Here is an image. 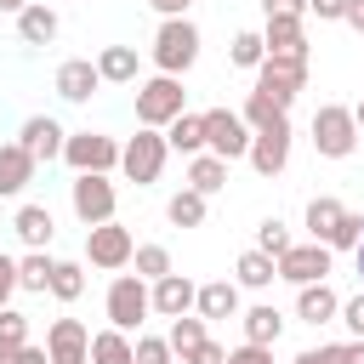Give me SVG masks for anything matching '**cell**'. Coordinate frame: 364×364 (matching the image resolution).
Segmentation results:
<instances>
[{
    "mask_svg": "<svg viewBox=\"0 0 364 364\" xmlns=\"http://www.w3.org/2000/svg\"><path fill=\"white\" fill-rule=\"evenodd\" d=\"M176 114H188V91H182V74H154L136 85V125H154L165 131Z\"/></svg>",
    "mask_w": 364,
    "mask_h": 364,
    "instance_id": "obj_3",
    "label": "cell"
},
{
    "mask_svg": "<svg viewBox=\"0 0 364 364\" xmlns=\"http://www.w3.org/2000/svg\"><path fill=\"white\" fill-rule=\"evenodd\" d=\"M290 364H347V341H341V347H307V353H296Z\"/></svg>",
    "mask_w": 364,
    "mask_h": 364,
    "instance_id": "obj_41",
    "label": "cell"
},
{
    "mask_svg": "<svg viewBox=\"0 0 364 364\" xmlns=\"http://www.w3.org/2000/svg\"><path fill=\"white\" fill-rule=\"evenodd\" d=\"M353 119H358V131H364V102H358V108H353Z\"/></svg>",
    "mask_w": 364,
    "mask_h": 364,
    "instance_id": "obj_53",
    "label": "cell"
},
{
    "mask_svg": "<svg viewBox=\"0 0 364 364\" xmlns=\"http://www.w3.org/2000/svg\"><path fill=\"white\" fill-rule=\"evenodd\" d=\"M57 28H63V23H57V11H51L46 0H28V6L17 11V40H23V46H51Z\"/></svg>",
    "mask_w": 364,
    "mask_h": 364,
    "instance_id": "obj_19",
    "label": "cell"
},
{
    "mask_svg": "<svg viewBox=\"0 0 364 364\" xmlns=\"http://www.w3.org/2000/svg\"><path fill=\"white\" fill-rule=\"evenodd\" d=\"M301 23H307V17H267V28H262L267 51H307V34H301Z\"/></svg>",
    "mask_w": 364,
    "mask_h": 364,
    "instance_id": "obj_30",
    "label": "cell"
},
{
    "mask_svg": "<svg viewBox=\"0 0 364 364\" xmlns=\"http://www.w3.org/2000/svg\"><path fill=\"white\" fill-rule=\"evenodd\" d=\"M11 228H17V239H23L28 250H46V245H51V233H57V222H51V210H46V205H17Z\"/></svg>",
    "mask_w": 364,
    "mask_h": 364,
    "instance_id": "obj_23",
    "label": "cell"
},
{
    "mask_svg": "<svg viewBox=\"0 0 364 364\" xmlns=\"http://www.w3.org/2000/svg\"><path fill=\"white\" fill-rule=\"evenodd\" d=\"M148 6H154L159 17H188V6H193V0H148Z\"/></svg>",
    "mask_w": 364,
    "mask_h": 364,
    "instance_id": "obj_48",
    "label": "cell"
},
{
    "mask_svg": "<svg viewBox=\"0 0 364 364\" xmlns=\"http://www.w3.org/2000/svg\"><path fill=\"white\" fill-rule=\"evenodd\" d=\"M330 245H318V239H307V245H290L284 256H279V279L284 284H318V279H330Z\"/></svg>",
    "mask_w": 364,
    "mask_h": 364,
    "instance_id": "obj_12",
    "label": "cell"
},
{
    "mask_svg": "<svg viewBox=\"0 0 364 364\" xmlns=\"http://www.w3.org/2000/svg\"><path fill=\"white\" fill-rule=\"evenodd\" d=\"M34 154L23 148V142H0V199H17L28 182H34Z\"/></svg>",
    "mask_w": 364,
    "mask_h": 364,
    "instance_id": "obj_18",
    "label": "cell"
},
{
    "mask_svg": "<svg viewBox=\"0 0 364 364\" xmlns=\"http://www.w3.org/2000/svg\"><path fill=\"white\" fill-rule=\"evenodd\" d=\"M347 364H364V341H358V336L347 341Z\"/></svg>",
    "mask_w": 364,
    "mask_h": 364,
    "instance_id": "obj_50",
    "label": "cell"
},
{
    "mask_svg": "<svg viewBox=\"0 0 364 364\" xmlns=\"http://www.w3.org/2000/svg\"><path fill=\"white\" fill-rule=\"evenodd\" d=\"M46 353H51V364H91V330L80 318H57L46 330Z\"/></svg>",
    "mask_w": 364,
    "mask_h": 364,
    "instance_id": "obj_14",
    "label": "cell"
},
{
    "mask_svg": "<svg viewBox=\"0 0 364 364\" xmlns=\"http://www.w3.org/2000/svg\"><path fill=\"white\" fill-rule=\"evenodd\" d=\"M165 154H171V142H165V131H154V125H142L125 148H119V171L136 182V188H148V182H159V171H165Z\"/></svg>",
    "mask_w": 364,
    "mask_h": 364,
    "instance_id": "obj_5",
    "label": "cell"
},
{
    "mask_svg": "<svg viewBox=\"0 0 364 364\" xmlns=\"http://www.w3.org/2000/svg\"><path fill=\"white\" fill-rule=\"evenodd\" d=\"M193 57H199V28L188 17H165L154 28V63H159V74H188Z\"/></svg>",
    "mask_w": 364,
    "mask_h": 364,
    "instance_id": "obj_4",
    "label": "cell"
},
{
    "mask_svg": "<svg viewBox=\"0 0 364 364\" xmlns=\"http://www.w3.org/2000/svg\"><path fill=\"white\" fill-rule=\"evenodd\" d=\"M17 142H23L34 159H46V165H51V159H63V142H68V131H63L51 114H28V119H23V131H17Z\"/></svg>",
    "mask_w": 364,
    "mask_h": 364,
    "instance_id": "obj_15",
    "label": "cell"
},
{
    "mask_svg": "<svg viewBox=\"0 0 364 364\" xmlns=\"http://www.w3.org/2000/svg\"><path fill=\"white\" fill-rule=\"evenodd\" d=\"M51 273H57V262H51L46 250H28V256H17V290H34V296H46V290H51Z\"/></svg>",
    "mask_w": 364,
    "mask_h": 364,
    "instance_id": "obj_28",
    "label": "cell"
},
{
    "mask_svg": "<svg viewBox=\"0 0 364 364\" xmlns=\"http://www.w3.org/2000/svg\"><path fill=\"white\" fill-rule=\"evenodd\" d=\"M290 245H296V239H290V228H284L279 216H267V222L256 228V250H267V256H284Z\"/></svg>",
    "mask_w": 364,
    "mask_h": 364,
    "instance_id": "obj_37",
    "label": "cell"
},
{
    "mask_svg": "<svg viewBox=\"0 0 364 364\" xmlns=\"http://www.w3.org/2000/svg\"><path fill=\"white\" fill-rule=\"evenodd\" d=\"M171 341L165 336H136V364H171Z\"/></svg>",
    "mask_w": 364,
    "mask_h": 364,
    "instance_id": "obj_39",
    "label": "cell"
},
{
    "mask_svg": "<svg viewBox=\"0 0 364 364\" xmlns=\"http://www.w3.org/2000/svg\"><path fill=\"white\" fill-rule=\"evenodd\" d=\"M188 188H199L205 199L222 193V188H228V159L210 154V148H205V154H188Z\"/></svg>",
    "mask_w": 364,
    "mask_h": 364,
    "instance_id": "obj_22",
    "label": "cell"
},
{
    "mask_svg": "<svg viewBox=\"0 0 364 364\" xmlns=\"http://www.w3.org/2000/svg\"><path fill=\"white\" fill-rule=\"evenodd\" d=\"M245 159L256 165V176H279V171L290 165V119H279V125L256 131V136H250V154H245Z\"/></svg>",
    "mask_w": 364,
    "mask_h": 364,
    "instance_id": "obj_13",
    "label": "cell"
},
{
    "mask_svg": "<svg viewBox=\"0 0 364 364\" xmlns=\"http://www.w3.org/2000/svg\"><path fill=\"white\" fill-rule=\"evenodd\" d=\"M23 6H28V0H0V11H11V17H17Z\"/></svg>",
    "mask_w": 364,
    "mask_h": 364,
    "instance_id": "obj_51",
    "label": "cell"
},
{
    "mask_svg": "<svg viewBox=\"0 0 364 364\" xmlns=\"http://www.w3.org/2000/svg\"><path fill=\"white\" fill-rule=\"evenodd\" d=\"M63 159H68V171L80 176V171H114L119 165V142L114 136H102V131H74L68 142H63Z\"/></svg>",
    "mask_w": 364,
    "mask_h": 364,
    "instance_id": "obj_11",
    "label": "cell"
},
{
    "mask_svg": "<svg viewBox=\"0 0 364 364\" xmlns=\"http://www.w3.org/2000/svg\"><path fill=\"white\" fill-rule=\"evenodd\" d=\"M233 273H239L245 290H267V284L279 279V256H267V250H245V256L233 262Z\"/></svg>",
    "mask_w": 364,
    "mask_h": 364,
    "instance_id": "obj_26",
    "label": "cell"
},
{
    "mask_svg": "<svg viewBox=\"0 0 364 364\" xmlns=\"http://www.w3.org/2000/svg\"><path fill=\"white\" fill-rule=\"evenodd\" d=\"M97 85H102V74H97L91 57H68V63L57 68V97H63V102H91Z\"/></svg>",
    "mask_w": 364,
    "mask_h": 364,
    "instance_id": "obj_17",
    "label": "cell"
},
{
    "mask_svg": "<svg viewBox=\"0 0 364 364\" xmlns=\"http://www.w3.org/2000/svg\"><path fill=\"white\" fill-rule=\"evenodd\" d=\"M131 267H136V273L154 284V279H165V273H171V250H165V245H136Z\"/></svg>",
    "mask_w": 364,
    "mask_h": 364,
    "instance_id": "obj_36",
    "label": "cell"
},
{
    "mask_svg": "<svg viewBox=\"0 0 364 364\" xmlns=\"http://www.w3.org/2000/svg\"><path fill=\"white\" fill-rule=\"evenodd\" d=\"M193 301H199V284L188 279V273H165V279H154V313L159 318H182V313H193Z\"/></svg>",
    "mask_w": 364,
    "mask_h": 364,
    "instance_id": "obj_16",
    "label": "cell"
},
{
    "mask_svg": "<svg viewBox=\"0 0 364 364\" xmlns=\"http://www.w3.org/2000/svg\"><path fill=\"white\" fill-rule=\"evenodd\" d=\"M296 318H307V324H330V318H341V296L318 279V284H301L296 290Z\"/></svg>",
    "mask_w": 364,
    "mask_h": 364,
    "instance_id": "obj_21",
    "label": "cell"
},
{
    "mask_svg": "<svg viewBox=\"0 0 364 364\" xmlns=\"http://www.w3.org/2000/svg\"><path fill=\"white\" fill-rule=\"evenodd\" d=\"M193 313H199V318H239V279H210V284H199Z\"/></svg>",
    "mask_w": 364,
    "mask_h": 364,
    "instance_id": "obj_20",
    "label": "cell"
},
{
    "mask_svg": "<svg viewBox=\"0 0 364 364\" xmlns=\"http://www.w3.org/2000/svg\"><path fill=\"white\" fill-rule=\"evenodd\" d=\"M228 364H273V347H262V341H239V347L228 353Z\"/></svg>",
    "mask_w": 364,
    "mask_h": 364,
    "instance_id": "obj_40",
    "label": "cell"
},
{
    "mask_svg": "<svg viewBox=\"0 0 364 364\" xmlns=\"http://www.w3.org/2000/svg\"><path fill=\"white\" fill-rule=\"evenodd\" d=\"M91 364H136V341H131V330H97L91 336Z\"/></svg>",
    "mask_w": 364,
    "mask_h": 364,
    "instance_id": "obj_24",
    "label": "cell"
},
{
    "mask_svg": "<svg viewBox=\"0 0 364 364\" xmlns=\"http://www.w3.org/2000/svg\"><path fill=\"white\" fill-rule=\"evenodd\" d=\"M313 148H318L324 159H347V154L358 148V119H353V108L324 102V108L313 114Z\"/></svg>",
    "mask_w": 364,
    "mask_h": 364,
    "instance_id": "obj_7",
    "label": "cell"
},
{
    "mask_svg": "<svg viewBox=\"0 0 364 364\" xmlns=\"http://www.w3.org/2000/svg\"><path fill=\"white\" fill-rule=\"evenodd\" d=\"M262 17H307V0H262Z\"/></svg>",
    "mask_w": 364,
    "mask_h": 364,
    "instance_id": "obj_44",
    "label": "cell"
},
{
    "mask_svg": "<svg viewBox=\"0 0 364 364\" xmlns=\"http://www.w3.org/2000/svg\"><path fill=\"white\" fill-rule=\"evenodd\" d=\"M307 233H313L318 245H330V250H358V239H364V216L347 210L341 199L318 193V199L307 205Z\"/></svg>",
    "mask_w": 364,
    "mask_h": 364,
    "instance_id": "obj_1",
    "label": "cell"
},
{
    "mask_svg": "<svg viewBox=\"0 0 364 364\" xmlns=\"http://www.w3.org/2000/svg\"><path fill=\"white\" fill-rule=\"evenodd\" d=\"M51 296H57V301H80V296H85V267H80V262H57Z\"/></svg>",
    "mask_w": 364,
    "mask_h": 364,
    "instance_id": "obj_35",
    "label": "cell"
},
{
    "mask_svg": "<svg viewBox=\"0 0 364 364\" xmlns=\"http://www.w3.org/2000/svg\"><path fill=\"white\" fill-rule=\"evenodd\" d=\"M353 256H358V279H364V239H358V250H353Z\"/></svg>",
    "mask_w": 364,
    "mask_h": 364,
    "instance_id": "obj_52",
    "label": "cell"
},
{
    "mask_svg": "<svg viewBox=\"0 0 364 364\" xmlns=\"http://www.w3.org/2000/svg\"><path fill=\"white\" fill-rule=\"evenodd\" d=\"M11 364H51V353H46V347H34V341H23V347L11 353Z\"/></svg>",
    "mask_w": 364,
    "mask_h": 364,
    "instance_id": "obj_47",
    "label": "cell"
},
{
    "mask_svg": "<svg viewBox=\"0 0 364 364\" xmlns=\"http://www.w3.org/2000/svg\"><path fill=\"white\" fill-rule=\"evenodd\" d=\"M97 74H102V85H136V51L131 46H102Z\"/></svg>",
    "mask_w": 364,
    "mask_h": 364,
    "instance_id": "obj_25",
    "label": "cell"
},
{
    "mask_svg": "<svg viewBox=\"0 0 364 364\" xmlns=\"http://www.w3.org/2000/svg\"><path fill=\"white\" fill-rule=\"evenodd\" d=\"M165 142L176 154H205V114H176L165 125Z\"/></svg>",
    "mask_w": 364,
    "mask_h": 364,
    "instance_id": "obj_27",
    "label": "cell"
},
{
    "mask_svg": "<svg viewBox=\"0 0 364 364\" xmlns=\"http://www.w3.org/2000/svg\"><path fill=\"white\" fill-rule=\"evenodd\" d=\"M341 23H353V28L364 34V0H347V17H341Z\"/></svg>",
    "mask_w": 364,
    "mask_h": 364,
    "instance_id": "obj_49",
    "label": "cell"
},
{
    "mask_svg": "<svg viewBox=\"0 0 364 364\" xmlns=\"http://www.w3.org/2000/svg\"><path fill=\"white\" fill-rule=\"evenodd\" d=\"M68 205H74V216H80L85 228H97V222H114L119 193H114V182H108L102 171H80L74 188H68Z\"/></svg>",
    "mask_w": 364,
    "mask_h": 364,
    "instance_id": "obj_8",
    "label": "cell"
},
{
    "mask_svg": "<svg viewBox=\"0 0 364 364\" xmlns=\"http://www.w3.org/2000/svg\"><path fill=\"white\" fill-rule=\"evenodd\" d=\"M11 353H17V347H0V364H11Z\"/></svg>",
    "mask_w": 364,
    "mask_h": 364,
    "instance_id": "obj_54",
    "label": "cell"
},
{
    "mask_svg": "<svg viewBox=\"0 0 364 364\" xmlns=\"http://www.w3.org/2000/svg\"><path fill=\"white\" fill-rule=\"evenodd\" d=\"M284 336V313L273 307V301H262V307H250L245 313V341H262V347H273Z\"/></svg>",
    "mask_w": 364,
    "mask_h": 364,
    "instance_id": "obj_29",
    "label": "cell"
},
{
    "mask_svg": "<svg viewBox=\"0 0 364 364\" xmlns=\"http://www.w3.org/2000/svg\"><path fill=\"white\" fill-rule=\"evenodd\" d=\"M23 341H28V313L0 307V347H23Z\"/></svg>",
    "mask_w": 364,
    "mask_h": 364,
    "instance_id": "obj_38",
    "label": "cell"
},
{
    "mask_svg": "<svg viewBox=\"0 0 364 364\" xmlns=\"http://www.w3.org/2000/svg\"><path fill=\"white\" fill-rule=\"evenodd\" d=\"M131 256H136L131 228H119V222H97V228H85V262H91V267L119 273V267H131Z\"/></svg>",
    "mask_w": 364,
    "mask_h": 364,
    "instance_id": "obj_9",
    "label": "cell"
},
{
    "mask_svg": "<svg viewBox=\"0 0 364 364\" xmlns=\"http://www.w3.org/2000/svg\"><path fill=\"white\" fill-rule=\"evenodd\" d=\"M11 290H17V262L0 256V307H11Z\"/></svg>",
    "mask_w": 364,
    "mask_h": 364,
    "instance_id": "obj_46",
    "label": "cell"
},
{
    "mask_svg": "<svg viewBox=\"0 0 364 364\" xmlns=\"http://www.w3.org/2000/svg\"><path fill=\"white\" fill-rule=\"evenodd\" d=\"M250 136H256V131L245 125V114H233V108H205V148L222 154L228 165L250 154Z\"/></svg>",
    "mask_w": 364,
    "mask_h": 364,
    "instance_id": "obj_10",
    "label": "cell"
},
{
    "mask_svg": "<svg viewBox=\"0 0 364 364\" xmlns=\"http://www.w3.org/2000/svg\"><path fill=\"white\" fill-rule=\"evenodd\" d=\"M228 63H233V68H250V74H256V68L267 63V40H262L256 28H239V34H233V46H228Z\"/></svg>",
    "mask_w": 364,
    "mask_h": 364,
    "instance_id": "obj_31",
    "label": "cell"
},
{
    "mask_svg": "<svg viewBox=\"0 0 364 364\" xmlns=\"http://www.w3.org/2000/svg\"><path fill=\"white\" fill-rule=\"evenodd\" d=\"M165 216H171L176 228H199V222H205V193H199V188H182V193H171Z\"/></svg>",
    "mask_w": 364,
    "mask_h": 364,
    "instance_id": "obj_33",
    "label": "cell"
},
{
    "mask_svg": "<svg viewBox=\"0 0 364 364\" xmlns=\"http://www.w3.org/2000/svg\"><path fill=\"white\" fill-rule=\"evenodd\" d=\"M165 341H171L176 358H188V353H193L199 341H210V336H205V318H199V313H182V318H171V336H165Z\"/></svg>",
    "mask_w": 364,
    "mask_h": 364,
    "instance_id": "obj_32",
    "label": "cell"
},
{
    "mask_svg": "<svg viewBox=\"0 0 364 364\" xmlns=\"http://www.w3.org/2000/svg\"><path fill=\"white\" fill-rule=\"evenodd\" d=\"M341 324H347V330H353V336L364 341V290H358L353 301H341Z\"/></svg>",
    "mask_w": 364,
    "mask_h": 364,
    "instance_id": "obj_43",
    "label": "cell"
},
{
    "mask_svg": "<svg viewBox=\"0 0 364 364\" xmlns=\"http://www.w3.org/2000/svg\"><path fill=\"white\" fill-rule=\"evenodd\" d=\"M182 364H228V347H222V341H199Z\"/></svg>",
    "mask_w": 364,
    "mask_h": 364,
    "instance_id": "obj_42",
    "label": "cell"
},
{
    "mask_svg": "<svg viewBox=\"0 0 364 364\" xmlns=\"http://www.w3.org/2000/svg\"><path fill=\"white\" fill-rule=\"evenodd\" d=\"M307 17H318V23H336V17H347V0H307Z\"/></svg>",
    "mask_w": 364,
    "mask_h": 364,
    "instance_id": "obj_45",
    "label": "cell"
},
{
    "mask_svg": "<svg viewBox=\"0 0 364 364\" xmlns=\"http://www.w3.org/2000/svg\"><path fill=\"white\" fill-rule=\"evenodd\" d=\"M148 313H154V284L142 273H119L108 284V324L114 330H136Z\"/></svg>",
    "mask_w": 364,
    "mask_h": 364,
    "instance_id": "obj_6",
    "label": "cell"
},
{
    "mask_svg": "<svg viewBox=\"0 0 364 364\" xmlns=\"http://www.w3.org/2000/svg\"><path fill=\"white\" fill-rule=\"evenodd\" d=\"M279 119H290V114H284L273 97H262V91L245 97V125H250V131H267V125H279Z\"/></svg>",
    "mask_w": 364,
    "mask_h": 364,
    "instance_id": "obj_34",
    "label": "cell"
},
{
    "mask_svg": "<svg viewBox=\"0 0 364 364\" xmlns=\"http://www.w3.org/2000/svg\"><path fill=\"white\" fill-rule=\"evenodd\" d=\"M256 91L290 114V102L307 91V51H267V63L256 68Z\"/></svg>",
    "mask_w": 364,
    "mask_h": 364,
    "instance_id": "obj_2",
    "label": "cell"
}]
</instances>
